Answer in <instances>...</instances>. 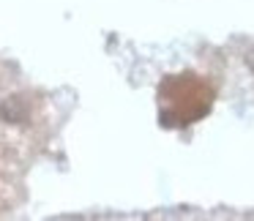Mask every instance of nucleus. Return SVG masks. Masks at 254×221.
I'll use <instances>...</instances> for the list:
<instances>
[{
	"instance_id": "1",
	"label": "nucleus",
	"mask_w": 254,
	"mask_h": 221,
	"mask_svg": "<svg viewBox=\"0 0 254 221\" xmlns=\"http://www.w3.org/2000/svg\"><path fill=\"white\" fill-rule=\"evenodd\" d=\"M0 117H3V123L19 126V123H25L30 117V104L22 96H8V99L0 101Z\"/></svg>"
},
{
	"instance_id": "2",
	"label": "nucleus",
	"mask_w": 254,
	"mask_h": 221,
	"mask_svg": "<svg viewBox=\"0 0 254 221\" xmlns=\"http://www.w3.org/2000/svg\"><path fill=\"white\" fill-rule=\"evenodd\" d=\"M243 60H246V66H249V71L254 74V50H249L246 52V57H243Z\"/></svg>"
}]
</instances>
